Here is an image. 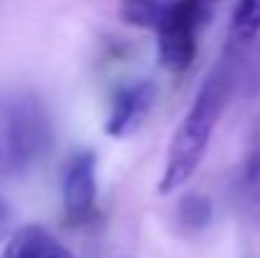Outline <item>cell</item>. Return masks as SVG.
I'll list each match as a JSON object with an SVG mask.
<instances>
[{
	"label": "cell",
	"mask_w": 260,
	"mask_h": 258,
	"mask_svg": "<svg viewBox=\"0 0 260 258\" xmlns=\"http://www.w3.org/2000/svg\"><path fill=\"white\" fill-rule=\"evenodd\" d=\"M230 99H233V94H230L228 79L220 71V66H215V71L202 81L192 106L187 109L184 119L179 122V127L174 129L172 139H170L165 172H162L159 185H157L159 195L177 192L200 170V165L207 155L210 139H212L217 122H220Z\"/></svg>",
	"instance_id": "1"
},
{
	"label": "cell",
	"mask_w": 260,
	"mask_h": 258,
	"mask_svg": "<svg viewBox=\"0 0 260 258\" xmlns=\"http://www.w3.org/2000/svg\"><path fill=\"white\" fill-rule=\"evenodd\" d=\"M53 145V127L36 96L15 94L0 104V172L36 167Z\"/></svg>",
	"instance_id": "2"
},
{
	"label": "cell",
	"mask_w": 260,
	"mask_h": 258,
	"mask_svg": "<svg viewBox=\"0 0 260 258\" xmlns=\"http://www.w3.org/2000/svg\"><path fill=\"white\" fill-rule=\"evenodd\" d=\"M210 0H170V10L159 23L157 56L159 64L172 71L184 74L197 56V28Z\"/></svg>",
	"instance_id": "3"
},
{
	"label": "cell",
	"mask_w": 260,
	"mask_h": 258,
	"mask_svg": "<svg viewBox=\"0 0 260 258\" xmlns=\"http://www.w3.org/2000/svg\"><path fill=\"white\" fill-rule=\"evenodd\" d=\"M154 101H157V84L152 79H137V81L124 84L114 94L104 132L111 139H124L134 134L149 117Z\"/></svg>",
	"instance_id": "4"
},
{
	"label": "cell",
	"mask_w": 260,
	"mask_h": 258,
	"mask_svg": "<svg viewBox=\"0 0 260 258\" xmlns=\"http://www.w3.org/2000/svg\"><path fill=\"white\" fill-rule=\"evenodd\" d=\"M96 155L79 152L63 172V210L69 223H88L96 213Z\"/></svg>",
	"instance_id": "5"
},
{
	"label": "cell",
	"mask_w": 260,
	"mask_h": 258,
	"mask_svg": "<svg viewBox=\"0 0 260 258\" xmlns=\"http://www.w3.org/2000/svg\"><path fill=\"white\" fill-rule=\"evenodd\" d=\"M217 66L225 74L233 96L260 94V43H233Z\"/></svg>",
	"instance_id": "6"
},
{
	"label": "cell",
	"mask_w": 260,
	"mask_h": 258,
	"mask_svg": "<svg viewBox=\"0 0 260 258\" xmlns=\"http://www.w3.org/2000/svg\"><path fill=\"white\" fill-rule=\"evenodd\" d=\"M0 258H74V253L43 225H23L8 236Z\"/></svg>",
	"instance_id": "7"
},
{
	"label": "cell",
	"mask_w": 260,
	"mask_h": 258,
	"mask_svg": "<svg viewBox=\"0 0 260 258\" xmlns=\"http://www.w3.org/2000/svg\"><path fill=\"white\" fill-rule=\"evenodd\" d=\"M170 10V0H119V18L126 25L157 31Z\"/></svg>",
	"instance_id": "8"
},
{
	"label": "cell",
	"mask_w": 260,
	"mask_h": 258,
	"mask_svg": "<svg viewBox=\"0 0 260 258\" xmlns=\"http://www.w3.org/2000/svg\"><path fill=\"white\" fill-rule=\"evenodd\" d=\"M238 200L243 205V210L260 223V150H255L238 177Z\"/></svg>",
	"instance_id": "9"
},
{
	"label": "cell",
	"mask_w": 260,
	"mask_h": 258,
	"mask_svg": "<svg viewBox=\"0 0 260 258\" xmlns=\"http://www.w3.org/2000/svg\"><path fill=\"white\" fill-rule=\"evenodd\" d=\"M174 218H177V225H179L182 231H187V233H200V231H205V228L210 225V220H212V203H210V197L197 195V192L184 195V197H179V203H177Z\"/></svg>",
	"instance_id": "10"
},
{
	"label": "cell",
	"mask_w": 260,
	"mask_h": 258,
	"mask_svg": "<svg viewBox=\"0 0 260 258\" xmlns=\"http://www.w3.org/2000/svg\"><path fill=\"white\" fill-rule=\"evenodd\" d=\"M260 33V0H238L233 20H230V38L233 43H250Z\"/></svg>",
	"instance_id": "11"
},
{
	"label": "cell",
	"mask_w": 260,
	"mask_h": 258,
	"mask_svg": "<svg viewBox=\"0 0 260 258\" xmlns=\"http://www.w3.org/2000/svg\"><path fill=\"white\" fill-rule=\"evenodd\" d=\"M13 233V208L8 205V200L0 195V243Z\"/></svg>",
	"instance_id": "12"
}]
</instances>
